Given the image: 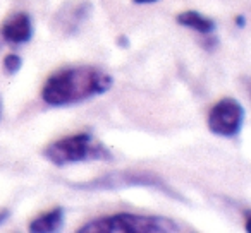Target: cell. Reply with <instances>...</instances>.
I'll return each mask as SVG.
<instances>
[{"label": "cell", "instance_id": "cell-1", "mask_svg": "<svg viewBox=\"0 0 251 233\" xmlns=\"http://www.w3.org/2000/svg\"><path fill=\"white\" fill-rule=\"evenodd\" d=\"M112 77L95 67H71L53 74L42 89V98L52 106L79 103L108 91Z\"/></svg>", "mask_w": 251, "mask_h": 233}, {"label": "cell", "instance_id": "cell-2", "mask_svg": "<svg viewBox=\"0 0 251 233\" xmlns=\"http://www.w3.org/2000/svg\"><path fill=\"white\" fill-rule=\"evenodd\" d=\"M177 225L171 219L160 216H141L119 212L95 221L79 228V233H160L177 232Z\"/></svg>", "mask_w": 251, "mask_h": 233}, {"label": "cell", "instance_id": "cell-3", "mask_svg": "<svg viewBox=\"0 0 251 233\" xmlns=\"http://www.w3.org/2000/svg\"><path fill=\"white\" fill-rule=\"evenodd\" d=\"M45 158L57 167H66L86 160H108L110 153L91 134L81 132L50 144L45 149Z\"/></svg>", "mask_w": 251, "mask_h": 233}, {"label": "cell", "instance_id": "cell-4", "mask_svg": "<svg viewBox=\"0 0 251 233\" xmlns=\"http://www.w3.org/2000/svg\"><path fill=\"white\" fill-rule=\"evenodd\" d=\"M244 115H246V111L239 101L232 100V98H226V100H220L210 110L206 124H208V129L217 136L232 137L239 134L244 122Z\"/></svg>", "mask_w": 251, "mask_h": 233}, {"label": "cell", "instance_id": "cell-5", "mask_svg": "<svg viewBox=\"0 0 251 233\" xmlns=\"http://www.w3.org/2000/svg\"><path fill=\"white\" fill-rule=\"evenodd\" d=\"M129 187V185H143V187H157L162 191L169 192L165 184L155 175H150L147 171L143 173H134V171H119V173L105 175L101 178H95V180L88 182L83 185H76L79 189H86V191H103V189H117V187Z\"/></svg>", "mask_w": 251, "mask_h": 233}, {"label": "cell", "instance_id": "cell-6", "mask_svg": "<svg viewBox=\"0 0 251 233\" xmlns=\"http://www.w3.org/2000/svg\"><path fill=\"white\" fill-rule=\"evenodd\" d=\"M2 36L7 40L9 43H14V45H21L31 40L33 36V24L31 18L25 12L21 14H16L12 19H9L7 22L2 28Z\"/></svg>", "mask_w": 251, "mask_h": 233}, {"label": "cell", "instance_id": "cell-7", "mask_svg": "<svg viewBox=\"0 0 251 233\" xmlns=\"http://www.w3.org/2000/svg\"><path fill=\"white\" fill-rule=\"evenodd\" d=\"M64 225V211L62 209H53L45 214L38 216L29 223V232L33 233H53L59 232Z\"/></svg>", "mask_w": 251, "mask_h": 233}, {"label": "cell", "instance_id": "cell-8", "mask_svg": "<svg viewBox=\"0 0 251 233\" xmlns=\"http://www.w3.org/2000/svg\"><path fill=\"white\" fill-rule=\"evenodd\" d=\"M177 22L186 28H191L201 35H212L215 31V22L210 18H205L196 11H186L177 16Z\"/></svg>", "mask_w": 251, "mask_h": 233}, {"label": "cell", "instance_id": "cell-9", "mask_svg": "<svg viewBox=\"0 0 251 233\" xmlns=\"http://www.w3.org/2000/svg\"><path fill=\"white\" fill-rule=\"evenodd\" d=\"M23 62H21V57L16 55V53H11L4 59V69L7 70L9 74H16L19 69H21Z\"/></svg>", "mask_w": 251, "mask_h": 233}, {"label": "cell", "instance_id": "cell-10", "mask_svg": "<svg viewBox=\"0 0 251 233\" xmlns=\"http://www.w3.org/2000/svg\"><path fill=\"white\" fill-rule=\"evenodd\" d=\"M9 218V211H0V225Z\"/></svg>", "mask_w": 251, "mask_h": 233}, {"label": "cell", "instance_id": "cell-11", "mask_svg": "<svg viewBox=\"0 0 251 233\" xmlns=\"http://www.w3.org/2000/svg\"><path fill=\"white\" fill-rule=\"evenodd\" d=\"M136 4H153V2H157V0H134Z\"/></svg>", "mask_w": 251, "mask_h": 233}, {"label": "cell", "instance_id": "cell-12", "mask_svg": "<svg viewBox=\"0 0 251 233\" xmlns=\"http://www.w3.org/2000/svg\"><path fill=\"white\" fill-rule=\"evenodd\" d=\"M236 21H239V26H244V18H243V16H241L239 19H236Z\"/></svg>", "mask_w": 251, "mask_h": 233}, {"label": "cell", "instance_id": "cell-13", "mask_svg": "<svg viewBox=\"0 0 251 233\" xmlns=\"http://www.w3.org/2000/svg\"><path fill=\"white\" fill-rule=\"evenodd\" d=\"M0 119H2V103H0Z\"/></svg>", "mask_w": 251, "mask_h": 233}]
</instances>
